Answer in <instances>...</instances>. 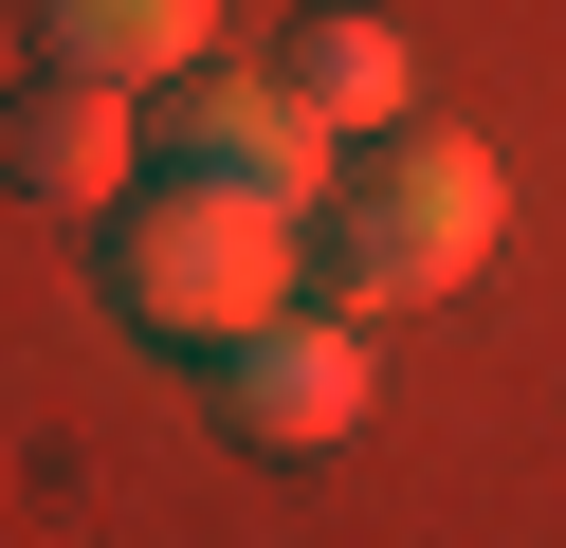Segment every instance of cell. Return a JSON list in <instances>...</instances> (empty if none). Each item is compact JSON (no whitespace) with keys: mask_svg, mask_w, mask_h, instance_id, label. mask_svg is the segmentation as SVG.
I'll return each mask as SVG.
<instances>
[{"mask_svg":"<svg viewBox=\"0 0 566 548\" xmlns=\"http://www.w3.org/2000/svg\"><path fill=\"white\" fill-rule=\"evenodd\" d=\"M111 292H128V329H165V348H256L274 311H311V219L256 201V183L147 165L111 201Z\"/></svg>","mask_w":566,"mask_h":548,"instance_id":"cell-1","label":"cell"},{"mask_svg":"<svg viewBox=\"0 0 566 548\" xmlns=\"http://www.w3.org/2000/svg\"><path fill=\"white\" fill-rule=\"evenodd\" d=\"M493 238H512V183H493L475 128H384L366 165L329 183V219H311L347 329H366V311H439V292H475Z\"/></svg>","mask_w":566,"mask_h":548,"instance_id":"cell-2","label":"cell"},{"mask_svg":"<svg viewBox=\"0 0 566 548\" xmlns=\"http://www.w3.org/2000/svg\"><path fill=\"white\" fill-rule=\"evenodd\" d=\"M147 146L201 165V183H256V201H293V219H329V183H347V128L293 73H184V110H147Z\"/></svg>","mask_w":566,"mask_h":548,"instance_id":"cell-3","label":"cell"},{"mask_svg":"<svg viewBox=\"0 0 566 548\" xmlns=\"http://www.w3.org/2000/svg\"><path fill=\"white\" fill-rule=\"evenodd\" d=\"M220 421L256 438V457H329V438L366 421V329L347 311H274L256 348H220Z\"/></svg>","mask_w":566,"mask_h":548,"instance_id":"cell-4","label":"cell"},{"mask_svg":"<svg viewBox=\"0 0 566 548\" xmlns=\"http://www.w3.org/2000/svg\"><path fill=\"white\" fill-rule=\"evenodd\" d=\"M0 183H19L38 219H111L128 183H147V110L92 92V73H38V92L0 110Z\"/></svg>","mask_w":566,"mask_h":548,"instance_id":"cell-5","label":"cell"},{"mask_svg":"<svg viewBox=\"0 0 566 548\" xmlns=\"http://www.w3.org/2000/svg\"><path fill=\"white\" fill-rule=\"evenodd\" d=\"M220 55V0H38V73H92V92H184Z\"/></svg>","mask_w":566,"mask_h":548,"instance_id":"cell-6","label":"cell"},{"mask_svg":"<svg viewBox=\"0 0 566 548\" xmlns=\"http://www.w3.org/2000/svg\"><path fill=\"white\" fill-rule=\"evenodd\" d=\"M274 73H293V92L329 110L347 146H384V128H420V55H402V37L366 19V0H311V19L274 37Z\"/></svg>","mask_w":566,"mask_h":548,"instance_id":"cell-7","label":"cell"}]
</instances>
